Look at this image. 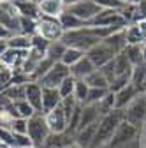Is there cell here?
<instances>
[{
    "instance_id": "22",
    "label": "cell",
    "mask_w": 146,
    "mask_h": 148,
    "mask_svg": "<svg viewBox=\"0 0 146 148\" xmlns=\"http://www.w3.org/2000/svg\"><path fill=\"white\" fill-rule=\"evenodd\" d=\"M7 46L11 49H18V51H28L32 48V37L23 35V34L11 35L9 39H7Z\"/></svg>"
},
{
    "instance_id": "23",
    "label": "cell",
    "mask_w": 146,
    "mask_h": 148,
    "mask_svg": "<svg viewBox=\"0 0 146 148\" xmlns=\"http://www.w3.org/2000/svg\"><path fill=\"white\" fill-rule=\"evenodd\" d=\"M16 11H18V16H23V18H30V20H37L41 16V11H39V5L35 2H30V0H25L23 4L16 5Z\"/></svg>"
},
{
    "instance_id": "13",
    "label": "cell",
    "mask_w": 146,
    "mask_h": 148,
    "mask_svg": "<svg viewBox=\"0 0 146 148\" xmlns=\"http://www.w3.org/2000/svg\"><path fill=\"white\" fill-rule=\"evenodd\" d=\"M137 94H141V92L132 83H129L125 88H121L120 92H116V94H115V109H123Z\"/></svg>"
},
{
    "instance_id": "24",
    "label": "cell",
    "mask_w": 146,
    "mask_h": 148,
    "mask_svg": "<svg viewBox=\"0 0 146 148\" xmlns=\"http://www.w3.org/2000/svg\"><path fill=\"white\" fill-rule=\"evenodd\" d=\"M85 51H81V49H76V48H65V51H63V55H62V64L63 65H67L69 69L72 67V65H76L83 57H85Z\"/></svg>"
},
{
    "instance_id": "11",
    "label": "cell",
    "mask_w": 146,
    "mask_h": 148,
    "mask_svg": "<svg viewBox=\"0 0 146 148\" xmlns=\"http://www.w3.org/2000/svg\"><path fill=\"white\" fill-rule=\"evenodd\" d=\"M70 145H74V136L70 132H60V134H51L44 139V143L39 148H67Z\"/></svg>"
},
{
    "instance_id": "31",
    "label": "cell",
    "mask_w": 146,
    "mask_h": 148,
    "mask_svg": "<svg viewBox=\"0 0 146 148\" xmlns=\"http://www.w3.org/2000/svg\"><path fill=\"white\" fill-rule=\"evenodd\" d=\"M130 83V74H123V76H115L113 81L109 83V92H113V94H116V92H120L121 88H125L127 85Z\"/></svg>"
},
{
    "instance_id": "39",
    "label": "cell",
    "mask_w": 146,
    "mask_h": 148,
    "mask_svg": "<svg viewBox=\"0 0 146 148\" xmlns=\"http://www.w3.org/2000/svg\"><path fill=\"white\" fill-rule=\"evenodd\" d=\"M113 60H115V58H113ZM113 60H111V62H107V64L102 65V67H99V71L104 74V78H106L109 83H111L113 78H115V64H113Z\"/></svg>"
},
{
    "instance_id": "30",
    "label": "cell",
    "mask_w": 146,
    "mask_h": 148,
    "mask_svg": "<svg viewBox=\"0 0 146 148\" xmlns=\"http://www.w3.org/2000/svg\"><path fill=\"white\" fill-rule=\"evenodd\" d=\"M35 25H37V20H30V18H23L20 16V34L23 35H35Z\"/></svg>"
},
{
    "instance_id": "40",
    "label": "cell",
    "mask_w": 146,
    "mask_h": 148,
    "mask_svg": "<svg viewBox=\"0 0 146 148\" xmlns=\"http://www.w3.org/2000/svg\"><path fill=\"white\" fill-rule=\"evenodd\" d=\"M48 41H44L42 37H39V35H32V48L33 49H37V51H41V53H46V49H48Z\"/></svg>"
},
{
    "instance_id": "16",
    "label": "cell",
    "mask_w": 146,
    "mask_h": 148,
    "mask_svg": "<svg viewBox=\"0 0 146 148\" xmlns=\"http://www.w3.org/2000/svg\"><path fill=\"white\" fill-rule=\"evenodd\" d=\"M97 123L88 125L85 129H79V131L74 134V145L78 148H90V145L93 141V136H95V131H97Z\"/></svg>"
},
{
    "instance_id": "7",
    "label": "cell",
    "mask_w": 146,
    "mask_h": 148,
    "mask_svg": "<svg viewBox=\"0 0 146 148\" xmlns=\"http://www.w3.org/2000/svg\"><path fill=\"white\" fill-rule=\"evenodd\" d=\"M65 11L70 12V14H74L76 18H79L81 21L88 23V21H92L102 9L93 2V0H81V2H78V4H72V5L65 7Z\"/></svg>"
},
{
    "instance_id": "21",
    "label": "cell",
    "mask_w": 146,
    "mask_h": 148,
    "mask_svg": "<svg viewBox=\"0 0 146 148\" xmlns=\"http://www.w3.org/2000/svg\"><path fill=\"white\" fill-rule=\"evenodd\" d=\"M58 21H60V25H62L63 32H69V30H78V28L86 27V23H85V21H81L79 18H76L74 14H70V12H67V11H63V12L60 14Z\"/></svg>"
},
{
    "instance_id": "4",
    "label": "cell",
    "mask_w": 146,
    "mask_h": 148,
    "mask_svg": "<svg viewBox=\"0 0 146 148\" xmlns=\"http://www.w3.org/2000/svg\"><path fill=\"white\" fill-rule=\"evenodd\" d=\"M27 134H28V138L35 148H39L44 143V139L49 136V129H48V123H46V118L42 113H35L33 116L28 118Z\"/></svg>"
},
{
    "instance_id": "19",
    "label": "cell",
    "mask_w": 146,
    "mask_h": 148,
    "mask_svg": "<svg viewBox=\"0 0 146 148\" xmlns=\"http://www.w3.org/2000/svg\"><path fill=\"white\" fill-rule=\"evenodd\" d=\"M121 53H123L125 57H127V60H129V62L132 64V67L144 64V57H143V46H141V44H127V46H125V49H123Z\"/></svg>"
},
{
    "instance_id": "10",
    "label": "cell",
    "mask_w": 146,
    "mask_h": 148,
    "mask_svg": "<svg viewBox=\"0 0 146 148\" xmlns=\"http://www.w3.org/2000/svg\"><path fill=\"white\" fill-rule=\"evenodd\" d=\"M25 101L37 113H42V86L35 81L27 83L25 85Z\"/></svg>"
},
{
    "instance_id": "32",
    "label": "cell",
    "mask_w": 146,
    "mask_h": 148,
    "mask_svg": "<svg viewBox=\"0 0 146 148\" xmlns=\"http://www.w3.org/2000/svg\"><path fill=\"white\" fill-rule=\"evenodd\" d=\"M14 108H16V111H18V115H20V118H30V116H33L37 111H35L27 101H20V102H14Z\"/></svg>"
},
{
    "instance_id": "34",
    "label": "cell",
    "mask_w": 146,
    "mask_h": 148,
    "mask_svg": "<svg viewBox=\"0 0 146 148\" xmlns=\"http://www.w3.org/2000/svg\"><path fill=\"white\" fill-rule=\"evenodd\" d=\"M74 83H76V79L72 78V76H69L67 79H63V81H62V85L57 88L62 99H65V97H70V95H72V92H74Z\"/></svg>"
},
{
    "instance_id": "43",
    "label": "cell",
    "mask_w": 146,
    "mask_h": 148,
    "mask_svg": "<svg viewBox=\"0 0 146 148\" xmlns=\"http://www.w3.org/2000/svg\"><path fill=\"white\" fill-rule=\"evenodd\" d=\"M7 49H9V46H7V41H5V39H0V57H2V55H4Z\"/></svg>"
},
{
    "instance_id": "12",
    "label": "cell",
    "mask_w": 146,
    "mask_h": 148,
    "mask_svg": "<svg viewBox=\"0 0 146 148\" xmlns=\"http://www.w3.org/2000/svg\"><path fill=\"white\" fill-rule=\"evenodd\" d=\"M100 113H99V108L97 104H83L81 106V115H79V127H78V131L79 129H85L88 125H93L100 120Z\"/></svg>"
},
{
    "instance_id": "45",
    "label": "cell",
    "mask_w": 146,
    "mask_h": 148,
    "mask_svg": "<svg viewBox=\"0 0 146 148\" xmlns=\"http://www.w3.org/2000/svg\"><path fill=\"white\" fill-rule=\"evenodd\" d=\"M121 2H123L125 5H136V4L139 2V0H121Z\"/></svg>"
},
{
    "instance_id": "38",
    "label": "cell",
    "mask_w": 146,
    "mask_h": 148,
    "mask_svg": "<svg viewBox=\"0 0 146 148\" xmlns=\"http://www.w3.org/2000/svg\"><path fill=\"white\" fill-rule=\"evenodd\" d=\"M93 2L100 7V9H115V11H120L125 4L121 0H93Z\"/></svg>"
},
{
    "instance_id": "35",
    "label": "cell",
    "mask_w": 146,
    "mask_h": 148,
    "mask_svg": "<svg viewBox=\"0 0 146 148\" xmlns=\"http://www.w3.org/2000/svg\"><path fill=\"white\" fill-rule=\"evenodd\" d=\"M27 129H28V120L27 118H14L11 123V131L14 134H27Z\"/></svg>"
},
{
    "instance_id": "36",
    "label": "cell",
    "mask_w": 146,
    "mask_h": 148,
    "mask_svg": "<svg viewBox=\"0 0 146 148\" xmlns=\"http://www.w3.org/2000/svg\"><path fill=\"white\" fill-rule=\"evenodd\" d=\"M0 145H4L5 148H12V145H14V134H12L11 129L0 127Z\"/></svg>"
},
{
    "instance_id": "20",
    "label": "cell",
    "mask_w": 146,
    "mask_h": 148,
    "mask_svg": "<svg viewBox=\"0 0 146 148\" xmlns=\"http://www.w3.org/2000/svg\"><path fill=\"white\" fill-rule=\"evenodd\" d=\"M125 39H127V44H141L143 46L146 42V37H144V34L137 23L125 27Z\"/></svg>"
},
{
    "instance_id": "14",
    "label": "cell",
    "mask_w": 146,
    "mask_h": 148,
    "mask_svg": "<svg viewBox=\"0 0 146 148\" xmlns=\"http://www.w3.org/2000/svg\"><path fill=\"white\" fill-rule=\"evenodd\" d=\"M60 102H62V97L57 88H42V115L58 108Z\"/></svg>"
},
{
    "instance_id": "44",
    "label": "cell",
    "mask_w": 146,
    "mask_h": 148,
    "mask_svg": "<svg viewBox=\"0 0 146 148\" xmlns=\"http://www.w3.org/2000/svg\"><path fill=\"white\" fill-rule=\"evenodd\" d=\"M62 2H63V5H65V7H69V5H72V4L81 2V0H62Z\"/></svg>"
},
{
    "instance_id": "2",
    "label": "cell",
    "mask_w": 146,
    "mask_h": 148,
    "mask_svg": "<svg viewBox=\"0 0 146 148\" xmlns=\"http://www.w3.org/2000/svg\"><path fill=\"white\" fill-rule=\"evenodd\" d=\"M121 115H123V122L136 127L139 132L143 131L146 127V94L144 92L143 94H137L121 109Z\"/></svg>"
},
{
    "instance_id": "3",
    "label": "cell",
    "mask_w": 146,
    "mask_h": 148,
    "mask_svg": "<svg viewBox=\"0 0 146 148\" xmlns=\"http://www.w3.org/2000/svg\"><path fill=\"white\" fill-rule=\"evenodd\" d=\"M35 35L42 37L48 42H57L62 39L63 28L57 18H49V16H39L37 18V25H35Z\"/></svg>"
},
{
    "instance_id": "17",
    "label": "cell",
    "mask_w": 146,
    "mask_h": 148,
    "mask_svg": "<svg viewBox=\"0 0 146 148\" xmlns=\"http://www.w3.org/2000/svg\"><path fill=\"white\" fill-rule=\"evenodd\" d=\"M95 69H97V67L90 62V60L86 58V55H85V57H83L76 65H72L69 71H70V76L74 78V79H85V78L90 76V74H92Z\"/></svg>"
},
{
    "instance_id": "6",
    "label": "cell",
    "mask_w": 146,
    "mask_h": 148,
    "mask_svg": "<svg viewBox=\"0 0 146 148\" xmlns=\"http://www.w3.org/2000/svg\"><path fill=\"white\" fill-rule=\"evenodd\" d=\"M116 55H118V53H116L111 46H109L104 39H102L97 46H93L92 49L86 53V58H88L90 62H92V64L99 69V67L106 65L107 62H111V60L116 57Z\"/></svg>"
},
{
    "instance_id": "41",
    "label": "cell",
    "mask_w": 146,
    "mask_h": 148,
    "mask_svg": "<svg viewBox=\"0 0 146 148\" xmlns=\"http://www.w3.org/2000/svg\"><path fill=\"white\" fill-rule=\"evenodd\" d=\"M121 148H143V146H141V138L137 136L134 141H130L129 145H125V146H121Z\"/></svg>"
},
{
    "instance_id": "26",
    "label": "cell",
    "mask_w": 146,
    "mask_h": 148,
    "mask_svg": "<svg viewBox=\"0 0 146 148\" xmlns=\"http://www.w3.org/2000/svg\"><path fill=\"white\" fill-rule=\"evenodd\" d=\"M113 64H115V76H123V74H130L132 72V64L127 60V57L123 53L116 55Z\"/></svg>"
},
{
    "instance_id": "33",
    "label": "cell",
    "mask_w": 146,
    "mask_h": 148,
    "mask_svg": "<svg viewBox=\"0 0 146 148\" xmlns=\"http://www.w3.org/2000/svg\"><path fill=\"white\" fill-rule=\"evenodd\" d=\"M107 92H109L107 88H90L85 104H97L99 101H102V99L107 95Z\"/></svg>"
},
{
    "instance_id": "49",
    "label": "cell",
    "mask_w": 146,
    "mask_h": 148,
    "mask_svg": "<svg viewBox=\"0 0 146 148\" xmlns=\"http://www.w3.org/2000/svg\"><path fill=\"white\" fill-rule=\"evenodd\" d=\"M144 94H146V92H144Z\"/></svg>"
},
{
    "instance_id": "5",
    "label": "cell",
    "mask_w": 146,
    "mask_h": 148,
    "mask_svg": "<svg viewBox=\"0 0 146 148\" xmlns=\"http://www.w3.org/2000/svg\"><path fill=\"white\" fill-rule=\"evenodd\" d=\"M70 76V71H69V67L67 65H63L62 62H57L55 64L44 76L37 81L42 88H58L60 85H62V81L63 79H67Z\"/></svg>"
},
{
    "instance_id": "18",
    "label": "cell",
    "mask_w": 146,
    "mask_h": 148,
    "mask_svg": "<svg viewBox=\"0 0 146 148\" xmlns=\"http://www.w3.org/2000/svg\"><path fill=\"white\" fill-rule=\"evenodd\" d=\"M130 83L141 92V94H143V92H146V64H141V65L132 67Z\"/></svg>"
},
{
    "instance_id": "9",
    "label": "cell",
    "mask_w": 146,
    "mask_h": 148,
    "mask_svg": "<svg viewBox=\"0 0 146 148\" xmlns=\"http://www.w3.org/2000/svg\"><path fill=\"white\" fill-rule=\"evenodd\" d=\"M44 118H46V123H48V129L51 134H60V132L67 131V118H65V113L60 106L55 108L53 111H49V113H46Z\"/></svg>"
},
{
    "instance_id": "48",
    "label": "cell",
    "mask_w": 146,
    "mask_h": 148,
    "mask_svg": "<svg viewBox=\"0 0 146 148\" xmlns=\"http://www.w3.org/2000/svg\"><path fill=\"white\" fill-rule=\"evenodd\" d=\"M30 2H33V0H30Z\"/></svg>"
},
{
    "instance_id": "46",
    "label": "cell",
    "mask_w": 146,
    "mask_h": 148,
    "mask_svg": "<svg viewBox=\"0 0 146 148\" xmlns=\"http://www.w3.org/2000/svg\"><path fill=\"white\" fill-rule=\"evenodd\" d=\"M67 148H78V146H76V145H70V146H67Z\"/></svg>"
},
{
    "instance_id": "29",
    "label": "cell",
    "mask_w": 146,
    "mask_h": 148,
    "mask_svg": "<svg viewBox=\"0 0 146 148\" xmlns=\"http://www.w3.org/2000/svg\"><path fill=\"white\" fill-rule=\"evenodd\" d=\"M4 94L12 101V102H20V101H25V85H9Z\"/></svg>"
},
{
    "instance_id": "47",
    "label": "cell",
    "mask_w": 146,
    "mask_h": 148,
    "mask_svg": "<svg viewBox=\"0 0 146 148\" xmlns=\"http://www.w3.org/2000/svg\"><path fill=\"white\" fill-rule=\"evenodd\" d=\"M100 148H111V146H109V145H106V146H100Z\"/></svg>"
},
{
    "instance_id": "37",
    "label": "cell",
    "mask_w": 146,
    "mask_h": 148,
    "mask_svg": "<svg viewBox=\"0 0 146 148\" xmlns=\"http://www.w3.org/2000/svg\"><path fill=\"white\" fill-rule=\"evenodd\" d=\"M32 146H33V143L30 141L28 134H14V145H12V148H32Z\"/></svg>"
},
{
    "instance_id": "1",
    "label": "cell",
    "mask_w": 146,
    "mask_h": 148,
    "mask_svg": "<svg viewBox=\"0 0 146 148\" xmlns=\"http://www.w3.org/2000/svg\"><path fill=\"white\" fill-rule=\"evenodd\" d=\"M123 122V115H121V109H113L109 111L107 115L100 116L99 123H97V131H95V136H93V141L90 145V148H100V146H106L111 143L115 132L118 125Z\"/></svg>"
},
{
    "instance_id": "8",
    "label": "cell",
    "mask_w": 146,
    "mask_h": 148,
    "mask_svg": "<svg viewBox=\"0 0 146 148\" xmlns=\"http://www.w3.org/2000/svg\"><path fill=\"white\" fill-rule=\"evenodd\" d=\"M141 132L137 131L136 127H132L130 123H127V122H121L116 129V132L111 139V143H109V146L111 148H121L125 145H129L130 141H134Z\"/></svg>"
},
{
    "instance_id": "25",
    "label": "cell",
    "mask_w": 146,
    "mask_h": 148,
    "mask_svg": "<svg viewBox=\"0 0 146 148\" xmlns=\"http://www.w3.org/2000/svg\"><path fill=\"white\" fill-rule=\"evenodd\" d=\"M85 83L88 85V88H109V81L104 78V74L99 69H95L90 76H86Z\"/></svg>"
},
{
    "instance_id": "15",
    "label": "cell",
    "mask_w": 146,
    "mask_h": 148,
    "mask_svg": "<svg viewBox=\"0 0 146 148\" xmlns=\"http://www.w3.org/2000/svg\"><path fill=\"white\" fill-rule=\"evenodd\" d=\"M41 16H49V18H60V14L65 11V5L62 0H42L39 4Z\"/></svg>"
},
{
    "instance_id": "42",
    "label": "cell",
    "mask_w": 146,
    "mask_h": 148,
    "mask_svg": "<svg viewBox=\"0 0 146 148\" xmlns=\"http://www.w3.org/2000/svg\"><path fill=\"white\" fill-rule=\"evenodd\" d=\"M11 35H12V34H11V32H9L4 25H0V39H5V41H7Z\"/></svg>"
},
{
    "instance_id": "28",
    "label": "cell",
    "mask_w": 146,
    "mask_h": 148,
    "mask_svg": "<svg viewBox=\"0 0 146 148\" xmlns=\"http://www.w3.org/2000/svg\"><path fill=\"white\" fill-rule=\"evenodd\" d=\"M88 85L85 83V79H76V83H74V92H72V95H74V99H76V102L78 104H85L86 102V97H88Z\"/></svg>"
},
{
    "instance_id": "27",
    "label": "cell",
    "mask_w": 146,
    "mask_h": 148,
    "mask_svg": "<svg viewBox=\"0 0 146 148\" xmlns=\"http://www.w3.org/2000/svg\"><path fill=\"white\" fill-rule=\"evenodd\" d=\"M63 51H65V44H63L62 41L49 42V44H48V49H46V53H44V57H48V58L53 60V62H60Z\"/></svg>"
}]
</instances>
